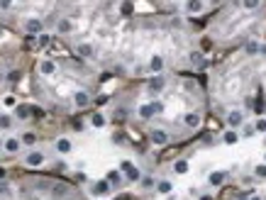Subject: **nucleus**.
<instances>
[{
	"label": "nucleus",
	"instance_id": "obj_44",
	"mask_svg": "<svg viewBox=\"0 0 266 200\" xmlns=\"http://www.w3.org/2000/svg\"><path fill=\"white\" fill-rule=\"evenodd\" d=\"M198 200H212V195H203V193H200V195H198Z\"/></svg>",
	"mask_w": 266,
	"mask_h": 200
},
{
	"label": "nucleus",
	"instance_id": "obj_7",
	"mask_svg": "<svg viewBox=\"0 0 266 200\" xmlns=\"http://www.w3.org/2000/svg\"><path fill=\"white\" fill-rule=\"evenodd\" d=\"M3 151L8 154V156H15L22 151V142H20L18 134H8V137H3Z\"/></svg>",
	"mask_w": 266,
	"mask_h": 200
},
{
	"label": "nucleus",
	"instance_id": "obj_45",
	"mask_svg": "<svg viewBox=\"0 0 266 200\" xmlns=\"http://www.w3.org/2000/svg\"><path fill=\"white\" fill-rule=\"evenodd\" d=\"M261 161H264V164H266V151H264V156H261Z\"/></svg>",
	"mask_w": 266,
	"mask_h": 200
},
{
	"label": "nucleus",
	"instance_id": "obj_41",
	"mask_svg": "<svg viewBox=\"0 0 266 200\" xmlns=\"http://www.w3.org/2000/svg\"><path fill=\"white\" fill-rule=\"evenodd\" d=\"M74 129H78V132H83V129H86V125H83V120H74Z\"/></svg>",
	"mask_w": 266,
	"mask_h": 200
},
{
	"label": "nucleus",
	"instance_id": "obj_1",
	"mask_svg": "<svg viewBox=\"0 0 266 200\" xmlns=\"http://www.w3.org/2000/svg\"><path fill=\"white\" fill-rule=\"evenodd\" d=\"M247 122V112L239 108L234 110H227V115H225V125H227V129H237L239 132V127Z\"/></svg>",
	"mask_w": 266,
	"mask_h": 200
},
{
	"label": "nucleus",
	"instance_id": "obj_17",
	"mask_svg": "<svg viewBox=\"0 0 266 200\" xmlns=\"http://www.w3.org/2000/svg\"><path fill=\"white\" fill-rule=\"evenodd\" d=\"M171 171L176 173V176H186V173H190V161L186 159V156H178V159H173Z\"/></svg>",
	"mask_w": 266,
	"mask_h": 200
},
{
	"label": "nucleus",
	"instance_id": "obj_4",
	"mask_svg": "<svg viewBox=\"0 0 266 200\" xmlns=\"http://www.w3.org/2000/svg\"><path fill=\"white\" fill-rule=\"evenodd\" d=\"M22 27H25V32H27L30 37H39L42 32H47V30H44L47 25H44V20L42 18H27L25 22H22Z\"/></svg>",
	"mask_w": 266,
	"mask_h": 200
},
{
	"label": "nucleus",
	"instance_id": "obj_46",
	"mask_svg": "<svg viewBox=\"0 0 266 200\" xmlns=\"http://www.w3.org/2000/svg\"><path fill=\"white\" fill-rule=\"evenodd\" d=\"M0 166H3V156H0Z\"/></svg>",
	"mask_w": 266,
	"mask_h": 200
},
{
	"label": "nucleus",
	"instance_id": "obj_16",
	"mask_svg": "<svg viewBox=\"0 0 266 200\" xmlns=\"http://www.w3.org/2000/svg\"><path fill=\"white\" fill-rule=\"evenodd\" d=\"M13 117H15L18 122H27V120H32V105H27V103H20L18 108L13 110Z\"/></svg>",
	"mask_w": 266,
	"mask_h": 200
},
{
	"label": "nucleus",
	"instance_id": "obj_14",
	"mask_svg": "<svg viewBox=\"0 0 266 200\" xmlns=\"http://www.w3.org/2000/svg\"><path fill=\"white\" fill-rule=\"evenodd\" d=\"M210 5L208 3H203V0H188V3H183V13H188L190 18H195V15H200V13H205Z\"/></svg>",
	"mask_w": 266,
	"mask_h": 200
},
{
	"label": "nucleus",
	"instance_id": "obj_5",
	"mask_svg": "<svg viewBox=\"0 0 266 200\" xmlns=\"http://www.w3.org/2000/svg\"><path fill=\"white\" fill-rule=\"evenodd\" d=\"M71 103H74V108L76 110H88L91 105H93V95L81 88V91H76L74 95H71Z\"/></svg>",
	"mask_w": 266,
	"mask_h": 200
},
{
	"label": "nucleus",
	"instance_id": "obj_12",
	"mask_svg": "<svg viewBox=\"0 0 266 200\" xmlns=\"http://www.w3.org/2000/svg\"><path fill=\"white\" fill-rule=\"evenodd\" d=\"M164 69H166L164 56H161V54H152V56H149V61H147V71L152 73V76H161Z\"/></svg>",
	"mask_w": 266,
	"mask_h": 200
},
{
	"label": "nucleus",
	"instance_id": "obj_19",
	"mask_svg": "<svg viewBox=\"0 0 266 200\" xmlns=\"http://www.w3.org/2000/svg\"><path fill=\"white\" fill-rule=\"evenodd\" d=\"M20 142H22V146H30V149H35L39 142V134L35 132V129H25L22 134H20Z\"/></svg>",
	"mask_w": 266,
	"mask_h": 200
},
{
	"label": "nucleus",
	"instance_id": "obj_9",
	"mask_svg": "<svg viewBox=\"0 0 266 200\" xmlns=\"http://www.w3.org/2000/svg\"><path fill=\"white\" fill-rule=\"evenodd\" d=\"M166 83H169V78H166L164 73H161V76H149V78H147V91H149L154 98H156L159 93L166 88Z\"/></svg>",
	"mask_w": 266,
	"mask_h": 200
},
{
	"label": "nucleus",
	"instance_id": "obj_25",
	"mask_svg": "<svg viewBox=\"0 0 266 200\" xmlns=\"http://www.w3.org/2000/svg\"><path fill=\"white\" fill-rule=\"evenodd\" d=\"M52 42H54V32H42L39 37H35V44H37V49H47Z\"/></svg>",
	"mask_w": 266,
	"mask_h": 200
},
{
	"label": "nucleus",
	"instance_id": "obj_23",
	"mask_svg": "<svg viewBox=\"0 0 266 200\" xmlns=\"http://www.w3.org/2000/svg\"><path fill=\"white\" fill-rule=\"evenodd\" d=\"M154 193H159V195H171L173 183L169 181V178H159V181H156V188H154Z\"/></svg>",
	"mask_w": 266,
	"mask_h": 200
},
{
	"label": "nucleus",
	"instance_id": "obj_6",
	"mask_svg": "<svg viewBox=\"0 0 266 200\" xmlns=\"http://www.w3.org/2000/svg\"><path fill=\"white\" fill-rule=\"evenodd\" d=\"M91 193H93V198H108L110 193H113V185L105 181V178H98V181H91Z\"/></svg>",
	"mask_w": 266,
	"mask_h": 200
},
{
	"label": "nucleus",
	"instance_id": "obj_35",
	"mask_svg": "<svg viewBox=\"0 0 266 200\" xmlns=\"http://www.w3.org/2000/svg\"><path fill=\"white\" fill-rule=\"evenodd\" d=\"M5 81H8L10 86H15V83H20V81H22V71H20V69H13V71H8V76H5Z\"/></svg>",
	"mask_w": 266,
	"mask_h": 200
},
{
	"label": "nucleus",
	"instance_id": "obj_37",
	"mask_svg": "<svg viewBox=\"0 0 266 200\" xmlns=\"http://www.w3.org/2000/svg\"><path fill=\"white\" fill-rule=\"evenodd\" d=\"M110 142H113L115 146H125V144H127V139H125V132H113V134H110Z\"/></svg>",
	"mask_w": 266,
	"mask_h": 200
},
{
	"label": "nucleus",
	"instance_id": "obj_30",
	"mask_svg": "<svg viewBox=\"0 0 266 200\" xmlns=\"http://www.w3.org/2000/svg\"><path fill=\"white\" fill-rule=\"evenodd\" d=\"M237 8H242V10H247V13H254V10H261L264 5H261L259 0H244V3H237Z\"/></svg>",
	"mask_w": 266,
	"mask_h": 200
},
{
	"label": "nucleus",
	"instance_id": "obj_13",
	"mask_svg": "<svg viewBox=\"0 0 266 200\" xmlns=\"http://www.w3.org/2000/svg\"><path fill=\"white\" fill-rule=\"evenodd\" d=\"M54 151H57V156H69L74 151V142L69 137H57L54 139Z\"/></svg>",
	"mask_w": 266,
	"mask_h": 200
},
{
	"label": "nucleus",
	"instance_id": "obj_15",
	"mask_svg": "<svg viewBox=\"0 0 266 200\" xmlns=\"http://www.w3.org/2000/svg\"><path fill=\"white\" fill-rule=\"evenodd\" d=\"M227 178H229V171H222V168H220V171H210L208 173V185L210 188H220Z\"/></svg>",
	"mask_w": 266,
	"mask_h": 200
},
{
	"label": "nucleus",
	"instance_id": "obj_40",
	"mask_svg": "<svg viewBox=\"0 0 266 200\" xmlns=\"http://www.w3.org/2000/svg\"><path fill=\"white\" fill-rule=\"evenodd\" d=\"M134 166V161H130V159H122V161H120V166H117V168H120V171H122V173H127V171H130V168H132Z\"/></svg>",
	"mask_w": 266,
	"mask_h": 200
},
{
	"label": "nucleus",
	"instance_id": "obj_36",
	"mask_svg": "<svg viewBox=\"0 0 266 200\" xmlns=\"http://www.w3.org/2000/svg\"><path fill=\"white\" fill-rule=\"evenodd\" d=\"M32 120H35V122L47 120V110L42 108V105H32Z\"/></svg>",
	"mask_w": 266,
	"mask_h": 200
},
{
	"label": "nucleus",
	"instance_id": "obj_24",
	"mask_svg": "<svg viewBox=\"0 0 266 200\" xmlns=\"http://www.w3.org/2000/svg\"><path fill=\"white\" fill-rule=\"evenodd\" d=\"M15 127V117L10 112H0V132H10Z\"/></svg>",
	"mask_w": 266,
	"mask_h": 200
},
{
	"label": "nucleus",
	"instance_id": "obj_20",
	"mask_svg": "<svg viewBox=\"0 0 266 200\" xmlns=\"http://www.w3.org/2000/svg\"><path fill=\"white\" fill-rule=\"evenodd\" d=\"M105 181L110 183L113 188H120L122 181H125V178H122V171H120V168H110V171L105 173Z\"/></svg>",
	"mask_w": 266,
	"mask_h": 200
},
{
	"label": "nucleus",
	"instance_id": "obj_39",
	"mask_svg": "<svg viewBox=\"0 0 266 200\" xmlns=\"http://www.w3.org/2000/svg\"><path fill=\"white\" fill-rule=\"evenodd\" d=\"M254 129H256V132H264V134H266V117H256Z\"/></svg>",
	"mask_w": 266,
	"mask_h": 200
},
{
	"label": "nucleus",
	"instance_id": "obj_29",
	"mask_svg": "<svg viewBox=\"0 0 266 200\" xmlns=\"http://www.w3.org/2000/svg\"><path fill=\"white\" fill-rule=\"evenodd\" d=\"M142 176H144V171H142L139 166H132V168L125 173V181H127V183H139V181H142Z\"/></svg>",
	"mask_w": 266,
	"mask_h": 200
},
{
	"label": "nucleus",
	"instance_id": "obj_8",
	"mask_svg": "<svg viewBox=\"0 0 266 200\" xmlns=\"http://www.w3.org/2000/svg\"><path fill=\"white\" fill-rule=\"evenodd\" d=\"M47 164V154L42 149H30L25 154V166H32V168H39V166Z\"/></svg>",
	"mask_w": 266,
	"mask_h": 200
},
{
	"label": "nucleus",
	"instance_id": "obj_34",
	"mask_svg": "<svg viewBox=\"0 0 266 200\" xmlns=\"http://www.w3.org/2000/svg\"><path fill=\"white\" fill-rule=\"evenodd\" d=\"M115 10H117L122 18H127V15H132L134 13V5L132 3H120V5H115Z\"/></svg>",
	"mask_w": 266,
	"mask_h": 200
},
{
	"label": "nucleus",
	"instance_id": "obj_33",
	"mask_svg": "<svg viewBox=\"0 0 266 200\" xmlns=\"http://www.w3.org/2000/svg\"><path fill=\"white\" fill-rule=\"evenodd\" d=\"M251 178H259V181H266V164L261 161V164H256L254 168H251Z\"/></svg>",
	"mask_w": 266,
	"mask_h": 200
},
{
	"label": "nucleus",
	"instance_id": "obj_22",
	"mask_svg": "<svg viewBox=\"0 0 266 200\" xmlns=\"http://www.w3.org/2000/svg\"><path fill=\"white\" fill-rule=\"evenodd\" d=\"M137 117L142 120V122H149L154 120V110L149 103H142V105H137Z\"/></svg>",
	"mask_w": 266,
	"mask_h": 200
},
{
	"label": "nucleus",
	"instance_id": "obj_18",
	"mask_svg": "<svg viewBox=\"0 0 266 200\" xmlns=\"http://www.w3.org/2000/svg\"><path fill=\"white\" fill-rule=\"evenodd\" d=\"M183 125H186V129H198L203 125V115L200 112H186L183 115Z\"/></svg>",
	"mask_w": 266,
	"mask_h": 200
},
{
	"label": "nucleus",
	"instance_id": "obj_3",
	"mask_svg": "<svg viewBox=\"0 0 266 200\" xmlns=\"http://www.w3.org/2000/svg\"><path fill=\"white\" fill-rule=\"evenodd\" d=\"M76 32V22L74 18H57L54 20V35L59 37H69Z\"/></svg>",
	"mask_w": 266,
	"mask_h": 200
},
{
	"label": "nucleus",
	"instance_id": "obj_27",
	"mask_svg": "<svg viewBox=\"0 0 266 200\" xmlns=\"http://www.w3.org/2000/svg\"><path fill=\"white\" fill-rule=\"evenodd\" d=\"M0 103H3V108H8V110H15L20 105V100H18L15 93H5V95L0 98Z\"/></svg>",
	"mask_w": 266,
	"mask_h": 200
},
{
	"label": "nucleus",
	"instance_id": "obj_38",
	"mask_svg": "<svg viewBox=\"0 0 266 200\" xmlns=\"http://www.w3.org/2000/svg\"><path fill=\"white\" fill-rule=\"evenodd\" d=\"M74 181H76V183H83V185H86V183H91V178H88V173H86V171H76Z\"/></svg>",
	"mask_w": 266,
	"mask_h": 200
},
{
	"label": "nucleus",
	"instance_id": "obj_42",
	"mask_svg": "<svg viewBox=\"0 0 266 200\" xmlns=\"http://www.w3.org/2000/svg\"><path fill=\"white\" fill-rule=\"evenodd\" d=\"M0 181H8V168L0 166Z\"/></svg>",
	"mask_w": 266,
	"mask_h": 200
},
{
	"label": "nucleus",
	"instance_id": "obj_31",
	"mask_svg": "<svg viewBox=\"0 0 266 200\" xmlns=\"http://www.w3.org/2000/svg\"><path fill=\"white\" fill-rule=\"evenodd\" d=\"M256 134V129H254V122H244L242 127H239V137L242 139H251Z\"/></svg>",
	"mask_w": 266,
	"mask_h": 200
},
{
	"label": "nucleus",
	"instance_id": "obj_11",
	"mask_svg": "<svg viewBox=\"0 0 266 200\" xmlns=\"http://www.w3.org/2000/svg\"><path fill=\"white\" fill-rule=\"evenodd\" d=\"M74 52H76L78 59H95V56H98L95 44H91V42H76V44H74Z\"/></svg>",
	"mask_w": 266,
	"mask_h": 200
},
{
	"label": "nucleus",
	"instance_id": "obj_10",
	"mask_svg": "<svg viewBox=\"0 0 266 200\" xmlns=\"http://www.w3.org/2000/svg\"><path fill=\"white\" fill-rule=\"evenodd\" d=\"M57 69H59V64L54 59H42L37 64V76H42V78H52V76H57Z\"/></svg>",
	"mask_w": 266,
	"mask_h": 200
},
{
	"label": "nucleus",
	"instance_id": "obj_28",
	"mask_svg": "<svg viewBox=\"0 0 266 200\" xmlns=\"http://www.w3.org/2000/svg\"><path fill=\"white\" fill-rule=\"evenodd\" d=\"M259 47H261V42H256V39H247L244 42V54L247 56H259Z\"/></svg>",
	"mask_w": 266,
	"mask_h": 200
},
{
	"label": "nucleus",
	"instance_id": "obj_26",
	"mask_svg": "<svg viewBox=\"0 0 266 200\" xmlns=\"http://www.w3.org/2000/svg\"><path fill=\"white\" fill-rule=\"evenodd\" d=\"M88 125L95 127V129H100V127H105V125H108V117H105L103 112H93V115L88 117Z\"/></svg>",
	"mask_w": 266,
	"mask_h": 200
},
{
	"label": "nucleus",
	"instance_id": "obj_47",
	"mask_svg": "<svg viewBox=\"0 0 266 200\" xmlns=\"http://www.w3.org/2000/svg\"><path fill=\"white\" fill-rule=\"evenodd\" d=\"M264 142H266V134H264Z\"/></svg>",
	"mask_w": 266,
	"mask_h": 200
},
{
	"label": "nucleus",
	"instance_id": "obj_21",
	"mask_svg": "<svg viewBox=\"0 0 266 200\" xmlns=\"http://www.w3.org/2000/svg\"><path fill=\"white\" fill-rule=\"evenodd\" d=\"M239 139H242V137H239V132H237V129H225V132H222V137H220V142H222V144H227V146H234Z\"/></svg>",
	"mask_w": 266,
	"mask_h": 200
},
{
	"label": "nucleus",
	"instance_id": "obj_43",
	"mask_svg": "<svg viewBox=\"0 0 266 200\" xmlns=\"http://www.w3.org/2000/svg\"><path fill=\"white\" fill-rule=\"evenodd\" d=\"M259 56H264L266 59V42H261V47H259Z\"/></svg>",
	"mask_w": 266,
	"mask_h": 200
},
{
	"label": "nucleus",
	"instance_id": "obj_2",
	"mask_svg": "<svg viewBox=\"0 0 266 200\" xmlns=\"http://www.w3.org/2000/svg\"><path fill=\"white\" fill-rule=\"evenodd\" d=\"M171 139H173V134L166 127H152L149 129V142H152L154 146H166V144H171Z\"/></svg>",
	"mask_w": 266,
	"mask_h": 200
},
{
	"label": "nucleus",
	"instance_id": "obj_32",
	"mask_svg": "<svg viewBox=\"0 0 266 200\" xmlns=\"http://www.w3.org/2000/svg\"><path fill=\"white\" fill-rule=\"evenodd\" d=\"M156 181H159L156 176H152V173H144V176H142V181H139V185H142L144 190H149V188H156Z\"/></svg>",
	"mask_w": 266,
	"mask_h": 200
}]
</instances>
